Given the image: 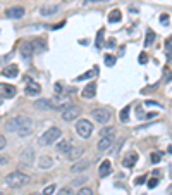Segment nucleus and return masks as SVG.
Masks as SVG:
<instances>
[{
  "label": "nucleus",
  "mask_w": 172,
  "mask_h": 195,
  "mask_svg": "<svg viewBox=\"0 0 172 195\" xmlns=\"http://www.w3.org/2000/svg\"><path fill=\"white\" fill-rule=\"evenodd\" d=\"M30 183V176L22 171H12L5 176V185L10 188H21V186Z\"/></svg>",
  "instance_id": "nucleus-1"
},
{
  "label": "nucleus",
  "mask_w": 172,
  "mask_h": 195,
  "mask_svg": "<svg viewBox=\"0 0 172 195\" xmlns=\"http://www.w3.org/2000/svg\"><path fill=\"white\" fill-rule=\"evenodd\" d=\"M60 135H62V131H60V128H57V126H50L45 133H41L40 135V138H38V144L40 145H52V144H55L59 138H60Z\"/></svg>",
  "instance_id": "nucleus-2"
},
{
  "label": "nucleus",
  "mask_w": 172,
  "mask_h": 195,
  "mask_svg": "<svg viewBox=\"0 0 172 195\" xmlns=\"http://www.w3.org/2000/svg\"><path fill=\"white\" fill-rule=\"evenodd\" d=\"M76 131L81 138H90V135L93 133V124L88 119H79L76 123Z\"/></svg>",
  "instance_id": "nucleus-3"
},
{
  "label": "nucleus",
  "mask_w": 172,
  "mask_h": 195,
  "mask_svg": "<svg viewBox=\"0 0 172 195\" xmlns=\"http://www.w3.org/2000/svg\"><path fill=\"white\" fill-rule=\"evenodd\" d=\"M28 119V116H24V114H21V116H16L14 119H9L7 121V124H5V128H7V131H10V133H17L21 130V126L24 124V121Z\"/></svg>",
  "instance_id": "nucleus-4"
},
{
  "label": "nucleus",
  "mask_w": 172,
  "mask_h": 195,
  "mask_svg": "<svg viewBox=\"0 0 172 195\" xmlns=\"http://www.w3.org/2000/svg\"><path fill=\"white\" fill-rule=\"evenodd\" d=\"M53 107L57 109V111H64V109H67V107H71L72 105V99L71 97H62L60 93L59 95H55V99H53Z\"/></svg>",
  "instance_id": "nucleus-5"
},
{
  "label": "nucleus",
  "mask_w": 172,
  "mask_h": 195,
  "mask_svg": "<svg viewBox=\"0 0 172 195\" xmlns=\"http://www.w3.org/2000/svg\"><path fill=\"white\" fill-rule=\"evenodd\" d=\"M91 116L100 124H105L110 121V111H107V109H95V111H91Z\"/></svg>",
  "instance_id": "nucleus-6"
},
{
  "label": "nucleus",
  "mask_w": 172,
  "mask_h": 195,
  "mask_svg": "<svg viewBox=\"0 0 172 195\" xmlns=\"http://www.w3.org/2000/svg\"><path fill=\"white\" fill-rule=\"evenodd\" d=\"M19 162H21L22 167H26V166H33V162H35V150H33V149H24V150L21 152Z\"/></svg>",
  "instance_id": "nucleus-7"
},
{
  "label": "nucleus",
  "mask_w": 172,
  "mask_h": 195,
  "mask_svg": "<svg viewBox=\"0 0 172 195\" xmlns=\"http://www.w3.org/2000/svg\"><path fill=\"white\" fill-rule=\"evenodd\" d=\"M79 114H81V109L76 107V105H71V107H67V109L62 111V119L64 121H74V119L79 117Z\"/></svg>",
  "instance_id": "nucleus-8"
},
{
  "label": "nucleus",
  "mask_w": 172,
  "mask_h": 195,
  "mask_svg": "<svg viewBox=\"0 0 172 195\" xmlns=\"http://www.w3.org/2000/svg\"><path fill=\"white\" fill-rule=\"evenodd\" d=\"M26 95H30V97H36V95H40L41 92V86H40V83H36V81H33L31 78H26Z\"/></svg>",
  "instance_id": "nucleus-9"
},
{
  "label": "nucleus",
  "mask_w": 172,
  "mask_h": 195,
  "mask_svg": "<svg viewBox=\"0 0 172 195\" xmlns=\"http://www.w3.org/2000/svg\"><path fill=\"white\" fill-rule=\"evenodd\" d=\"M24 12H26L24 7H19V5H17V7H10V9L5 10V16H7L9 19H21V17L24 16Z\"/></svg>",
  "instance_id": "nucleus-10"
},
{
  "label": "nucleus",
  "mask_w": 172,
  "mask_h": 195,
  "mask_svg": "<svg viewBox=\"0 0 172 195\" xmlns=\"http://www.w3.org/2000/svg\"><path fill=\"white\" fill-rule=\"evenodd\" d=\"M35 52H36V50H35V45H33V41H24V43L21 45V55H22L24 59L31 57Z\"/></svg>",
  "instance_id": "nucleus-11"
},
{
  "label": "nucleus",
  "mask_w": 172,
  "mask_h": 195,
  "mask_svg": "<svg viewBox=\"0 0 172 195\" xmlns=\"http://www.w3.org/2000/svg\"><path fill=\"white\" fill-rule=\"evenodd\" d=\"M110 173H112V162L109 159L101 161L100 167H98V176H100V178H105V176H109Z\"/></svg>",
  "instance_id": "nucleus-12"
},
{
  "label": "nucleus",
  "mask_w": 172,
  "mask_h": 195,
  "mask_svg": "<svg viewBox=\"0 0 172 195\" xmlns=\"http://www.w3.org/2000/svg\"><path fill=\"white\" fill-rule=\"evenodd\" d=\"M72 147V140L71 138H64V140H59L57 142V152L60 154H67Z\"/></svg>",
  "instance_id": "nucleus-13"
},
{
  "label": "nucleus",
  "mask_w": 172,
  "mask_h": 195,
  "mask_svg": "<svg viewBox=\"0 0 172 195\" xmlns=\"http://www.w3.org/2000/svg\"><path fill=\"white\" fill-rule=\"evenodd\" d=\"M112 144H114V136H112V135L101 136L100 142H98V150H100V152H105V150H109L112 147Z\"/></svg>",
  "instance_id": "nucleus-14"
},
{
  "label": "nucleus",
  "mask_w": 172,
  "mask_h": 195,
  "mask_svg": "<svg viewBox=\"0 0 172 195\" xmlns=\"http://www.w3.org/2000/svg\"><path fill=\"white\" fill-rule=\"evenodd\" d=\"M81 95L84 99H93V97H96V83H88V85L83 88Z\"/></svg>",
  "instance_id": "nucleus-15"
},
{
  "label": "nucleus",
  "mask_w": 172,
  "mask_h": 195,
  "mask_svg": "<svg viewBox=\"0 0 172 195\" xmlns=\"http://www.w3.org/2000/svg\"><path fill=\"white\" fill-rule=\"evenodd\" d=\"M2 76H5V78H16V76H19V67L16 64H9L5 69H2Z\"/></svg>",
  "instance_id": "nucleus-16"
},
{
  "label": "nucleus",
  "mask_w": 172,
  "mask_h": 195,
  "mask_svg": "<svg viewBox=\"0 0 172 195\" xmlns=\"http://www.w3.org/2000/svg\"><path fill=\"white\" fill-rule=\"evenodd\" d=\"M0 92L4 93V97H16V86H12V85H5V83H0Z\"/></svg>",
  "instance_id": "nucleus-17"
},
{
  "label": "nucleus",
  "mask_w": 172,
  "mask_h": 195,
  "mask_svg": "<svg viewBox=\"0 0 172 195\" xmlns=\"http://www.w3.org/2000/svg\"><path fill=\"white\" fill-rule=\"evenodd\" d=\"M35 107H36V109H40V111H52V109H53V104H52V100L40 99V100H36V102H35Z\"/></svg>",
  "instance_id": "nucleus-18"
},
{
  "label": "nucleus",
  "mask_w": 172,
  "mask_h": 195,
  "mask_svg": "<svg viewBox=\"0 0 172 195\" xmlns=\"http://www.w3.org/2000/svg\"><path fill=\"white\" fill-rule=\"evenodd\" d=\"M136 161H138V154H136V152H129V154L122 159V164L126 166V167H134Z\"/></svg>",
  "instance_id": "nucleus-19"
},
{
  "label": "nucleus",
  "mask_w": 172,
  "mask_h": 195,
  "mask_svg": "<svg viewBox=\"0 0 172 195\" xmlns=\"http://www.w3.org/2000/svg\"><path fill=\"white\" fill-rule=\"evenodd\" d=\"M52 166H53V159L48 157V155H41L38 159V167L40 169H50Z\"/></svg>",
  "instance_id": "nucleus-20"
},
{
  "label": "nucleus",
  "mask_w": 172,
  "mask_h": 195,
  "mask_svg": "<svg viewBox=\"0 0 172 195\" xmlns=\"http://www.w3.org/2000/svg\"><path fill=\"white\" fill-rule=\"evenodd\" d=\"M31 131H33V121H31L30 117H28V119L24 121V124L21 126V130L17 131V133H19L21 136H26V135H30Z\"/></svg>",
  "instance_id": "nucleus-21"
},
{
  "label": "nucleus",
  "mask_w": 172,
  "mask_h": 195,
  "mask_svg": "<svg viewBox=\"0 0 172 195\" xmlns=\"http://www.w3.org/2000/svg\"><path fill=\"white\" fill-rule=\"evenodd\" d=\"M88 167H90V161L84 159V161H78V162L71 167V171L72 173H79V171H84V169H88Z\"/></svg>",
  "instance_id": "nucleus-22"
},
{
  "label": "nucleus",
  "mask_w": 172,
  "mask_h": 195,
  "mask_svg": "<svg viewBox=\"0 0 172 195\" xmlns=\"http://www.w3.org/2000/svg\"><path fill=\"white\" fill-rule=\"evenodd\" d=\"M57 10H59L57 5H43V7L40 9V14L45 16V17H48V16H52V14H55Z\"/></svg>",
  "instance_id": "nucleus-23"
},
{
  "label": "nucleus",
  "mask_w": 172,
  "mask_h": 195,
  "mask_svg": "<svg viewBox=\"0 0 172 195\" xmlns=\"http://www.w3.org/2000/svg\"><path fill=\"white\" fill-rule=\"evenodd\" d=\"M83 152H84V150H83L81 147H74V145H72V147H71V150L67 152V155H69V159L76 161V159H79V157L83 155Z\"/></svg>",
  "instance_id": "nucleus-24"
},
{
  "label": "nucleus",
  "mask_w": 172,
  "mask_h": 195,
  "mask_svg": "<svg viewBox=\"0 0 172 195\" xmlns=\"http://www.w3.org/2000/svg\"><path fill=\"white\" fill-rule=\"evenodd\" d=\"M98 74V66H95L93 69H90L88 72H84V74H81V76H78L76 78V81H83V80H90V78H93V76H96Z\"/></svg>",
  "instance_id": "nucleus-25"
},
{
  "label": "nucleus",
  "mask_w": 172,
  "mask_h": 195,
  "mask_svg": "<svg viewBox=\"0 0 172 195\" xmlns=\"http://www.w3.org/2000/svg\"><path fill=\"white\" fill-rule=\"evenodd\" d=\"M122 19V14H121V10H112L110 14H109V22H119V21Z\"/></svg>",
  "instance_id": "nucleus-26"
},
{
  "label": "nucleus",
  "mask_w": 172,
  "mask_h": 195,
  "mask_svg": "<svg viewBox=\"0 0 172 195\" xmlns=\"http://www.w3.org/2000/svg\"><path fill=\"white\" fill-rule=\"evenodd\" d=\"M153 40H155V33L152 30H148L146 31V36H145V47H150L153 43Z\"/></svg>",
  "instance_id": "nucleus-27"
},
{
  "label": "nucleus",
  "mask_w": 172,
  "mask_h": 195,
  "mask_svg": "<svg viewBox=\"0 0 172 195\" xmlns=\"http://www.w3.org/2000/svg\"><path fill=\"white\" fill-rule=\"evenodd\" d=\"M129 111H131V107H129V105H126V107H124V109L121 111V114H119L121 121H124V123H126V121L129 119Z\"/></svg>",
  "instance_id": "nucleus-28"
},
{
  "label": "nucleus",
  "mask_w": 172,
  "mask_h": 195,
  "mask_svg": "<svg viewBox=\"0 0 172 195\" xmlns=\"http://www.w3.org/2000/svg\"><path fill=\"white\" fill-rule=\"evenodd\" d=\"M103 35H105V30L100 28L98 33H96V41H95V45H96V47H101V45H103Z\"/></svg>",
  "instance_id": "nucleus-29"
},
{
  "label": "nucleus",
  "mask_w": 172,
  "mask_h": 195,
  "mask_svg": "<svg viewBox=\"0 0 172 195\" xmlns=\"http://www.w3.org/2000/svg\"><path fill=\"white\" fill-rule=\"evenodd\" d=\"M150 161H152L153 164L160 162V161H162V152H152V155H150Z\"/></svg>",
  "instance_id": "nucleus-30"
},
{
  "label": "nucleus",
  "mask_w": 172,
  "mask_h": 195,
  "mask_svg": "<svg viewBox=\"0 0 172 195\" xmlns=\"http://www.w3.org/2000/svg\"><path fill=\"white\" fill-rule=\"evenodd\" d=\"M115 61H117V59H115V55H110V54H109V55H105V66H107V67H112V66L115 64Z\"/></svg>",
  "instance_id": "nucleus-31"
},
{
  "label": "nucleus",
  "mask_w": 172,
  "mask_h": 195,
  "mask_svg": "<svg viewBox=\"0 0 172 195\" xmlns=\"http://www.w3.org/2000/svg\"><path fill=\"white\" fill-rule=\"evenodd\" d=\"M109 135H114V128L112 126H105L100 131V136H109Z\"/></svg>",
  "instance_id": "nucleus-32"
},
{
  "label": "nucleus",
  "mask_w": 172,
  "mask_h": 195,
  "mask_svg": "<svg viewBox=\"0 0 172 195\" xmlns=\"http://www.w3.org/2000/svg\"><path fill=\"white\" fill-rule=\"evenodd\" d=\"M53 194H55V185L45 186V190H43V195H53Z\"/></svg>",
  "instance_id": "nucleus-33"
},
{
  "label": "nucleus",
  "mask_w": 172,
  "mask_h": 195,
  "mask_svg": "<svg viewBox=\"0 0 172 195\" xmlns=\"http://www.w3.org/2000/svg\"><path fill=\"white\" fill-rule=\"evenodd\" d=\"M55 195H72V190H71V186H64V188L59 190V194H55Z\"/></svg>",
  "instance_id": "nucleus-34"
},
{
  "label": "nucleus",
  "mask_w": 172,
  "mask_h": 195,
  "mask_svg": "<svg viewBox=\"0 0 172 195\" xmlns=\"http://www.w3.org/2000/svg\"><path fill=\"white\" fill-rule=\"evenodd\" d=\"M76 195H93V190L91 188H79Z\"/></svg>",
  "instance_id": "nucleus-35"
},
{
  "label": "nucleus",
  "mask_w": 172,
  "mask_h": 195,
  "mask_svg": "<svg viewBox=\"0 0 172 195\" xmlns=\"http://www.w3.org/2000/svg\"><path fill=\"white\" fill-rule=\"evenodd\" d=\"M138 61H140V64H146V62H148V54H146V52H141L140 57H138Z\"/></svg>",
  "instance_id": "nucleus-36"
},
{
  "label": "nucleus",
  "mask_w": 172,
  "mask_h": 195,
  "mask_svg": "<svg viewBox=\"0 0 172 195\" xmlns=\"http://www.w3.org/2000/svg\"><path fill=\"white\" fill-rule=\"evenodd\" d=\"M146 185L150 186V188H155V186L158 185V180H157V178H152V180H148V181H146Z\"/></svg>",
  "instance_id": "nucleus-37"
},
{
  "label": "nucleus",
  "mask_w": 172,
  "mask_h": 195,
  "mask_svg": "<svg viewBox=\"0 0 172 195\" xmlns=\"http://www.w3.org/2000/svg\"><path fill=\"white\" fill-rule=\"evenodd\" d=\"M143 183H146V176H140L134 180V185H143Z\"/></svg>",
  "instance_id": "nucleus-38"
},
{
  "label": "nucleus",
  "mask_w": 172,
  "mask_h": 195,
  "mask_svg": "<svg viewBox=\"0 0 172 195\" xmlns=\"http://www.w3.org/2000/svg\"><path fill=\"white\" fill-rule=\"evenodd\" d=\"M5 145H7L5 136H4V135H0V150H2V149H5Z\"/></svg>",
  "instance_id": "nucleus-39"
},
{
  "label": "nucleus",
  "mask_w": 172,
  "mask_h": 195,
  "mask_svg": "<svg viewBox=\"0 0 172 195\" xmlns=\"http://www.w3.org/2000/svg\"><path fill=\"white\" fill-rule=\"evenodd\" d=\"M160 22L162 24H169V14H162L160 16Z\"/></svg>",
  "instance_id": "nucleus-40"
},
{
  "label": "nucleus",
  "mask_w": 172,
  "mask_h": 195,
  "mask_svg": "<svg viewBox=\"0 0 172 195\" xmlns=\"http://www.w3.org/2000/svg\"><path fill=\"white\" fill-rule=\"evenodd\" d=\"M157 116V111H153V112H146L145 116H143V119H152V117H155Z\"/></svg>",
  "instance_id": "nucleus-41"
},
{
  "label": "nucleus",
  "mask_w": 172,
  "mask_h": 195,
  "mask_svg": "<svg viewBox=\"0 0 172 195\" xmlns=\"http://www.w3.org/2000/svg\"><path fill=\"white\" fill-rule=\"evenodd\" d=\"M105 47H107V49H114V47H115V40H114V38H110V40L105 43Z\"/></svg>",
  "instance_id": "nucleus-42"
},
{
  "label": "nucleus",
  "mask_w": 172,
  "mask_h": 195,
  "mask_svg": "<svg viewBox=\"0 0 172 195\" xmlns=\"http://www.w3.org/2000/svg\"><path fill=\"white\" fill-rule=\"evenodd\" d=\"M64 24H65V21H60L59 24H53V26H50V30H60Z\"/></svg>",
  "instance_id": "nucleus-43"
},
{
  "label": "nucleus",
  "mask_w": 172,
  "mask_h": 195,
  "mask_svg": "<svg viewBox=\"0 0 172 195\" xmlns=\"http://www.w3.org/2000/svg\"><path fill=\"white\" fill-rule=\"evenodd\" d=\"M145 104H146V105H153V107H160V104L155 102V100H146Z\"/></svg>",
  "instance_id": "nucleus-44"
},
{
  "label": "nucleus",
  "mask_w": 172,
  "mask_h": 195,
  "mask_svg": "<svg viewBox=\"0 0 172 195\" xmlns=\"http://www.w3.org/2000/svg\"><path fill=\"white\" fill-rule=\"evenodd\" d=\"M165 49H167V54L171 55V38H167V40H165Z\"/></svg>",
  "instance_id": "nucleus-45"
},
{
  "label": "nucleus",
  "mask_w": 172,
  "mask_h": 195,
  "mask_svg": "<svg viewBox=\"0 0 172 195\" xmlns=\"http://www.w3.org/2000/svg\"><path fill=\"white\" fill-rule=\"evenodd\" d=\"M86 180H88V178H86V176H83V178H78V180H76L74 183H76V185H81V183H84Z\"/></svg>",
  "instance_id": "nucleus-46"
},
{
  "label": "nucleus",
  "mask_w": 172,
  "mask_h": 195,
  "mask_svg": "<svg viewBox=\"0 0 172 195\" xmlns=\"http://www.w3.org/2000/svg\"><path fill=\"white\" fill-rule=\"evenodd\" d=\"M136 116H138V119H143V116H145L143 109H138V111H136Z\"/></svg>",
  "instance_id": "nucleus-47"
},
{
  "label": "nucleus",
  "mask_w": 172,
  "mask_h": 195,
  "mask_svg": "<svg viewBox=\"0 0 172 195\" xmlns=\"http://www.w3.org/2000/svg\"><path fill=\"white\" fill-rule=\"evenodd\" d=\"M60 90H62V86H60V85H59V83H57V85H55V92H57V95L60 93Z\"/></svg>",
  "instance_id": "nucleus-48"
},
{
  "label": "nucleus",
  "mask_w": 172,
  "mask_h": 195,
  "mask_svg": "<svg viewBox=\"0 0 172 195\" xmlns=\"http://www.w3.org/2000/svg\"><path fill=\"white\" fill-rule=\"evenodd\" d=\"M91 2H107V0H84V4H91Z\"/></svg>",
  "instance_id": "nucleus-49"
},
{
  "label": "nucleus",
  "mask_w": 172,
  "mask_h": 195,
  "mask_svg": "<svg viewBox=\"0 0 172 195\" xmlns=\"http://www.w3.org/2000/svg\"><path fill=\"white\" fill-rule=\"evenodd\" d=\"M7 162V157H0V164H5Z\"/></svg>",
  "instance_id": "nucleus-50"
},
{
  "label": "nucleus",
  "mask_w": 172,
  "mask_h": 195,
  "mask_svg": "<svg viewBox=\"0 0 172 195\" xmlns=\"http://www.w3.org/2000/svg\"><path fill=\"white\" fill-rule=\"evenodd\" d=\"M31 195H41V194H31Z\"/></svg>",
  "instance_id": "nucleus-51"
},
{
  "label": "nucleus",
  "mask_w": 172,
  "mask_h": 195,
  "mask_svg": "<svg viewBox=\"0 0 172 195\" xmlns=\"http://www.w3.org/2000/svg\"><path fill=\"white\" fill-rule=\"evenodd\" d=\"M0 105H2V100H0Z\"/></svg>",
  "instance_id": "nucleus-52"
},
{
  "label": "nucleus",
  "mask_w": 172,
  "mask_h": 195,
  "mask_svg": "<svg viewBox=\"0 0 172 195\" xmlns=\"http://www.w3.org/2000/svg\"><path fill=\"white\" fill-rule=\"evenodd\" d=\"M0 195H4V194H2V192H0Z\"/></svg>",
  "instance_id": "nucleus-53"
}]
</instances>
